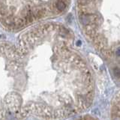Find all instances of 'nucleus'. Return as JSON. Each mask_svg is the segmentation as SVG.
<instances>
[{
  "mask_svg": "<svg viewBox=\"0 0 120 120\" xmlns=\"http://www.w3.org/2000/svg\"><path fill=\"white\" fill-rule=\"evenodd\" d=\"M19 55L22 76L20 120H62L90 107L95 94L92 74L67 42L56 45L47 59Z\"/></svg>",
  "mask_w": 120,
  "mask_h": 120,
  "instance_id": "nucleus-1",
  "label": "nucleus"
},
{
  "mask_svg": "<svg viewBox=\"0 0 120 120\" xmlns=\"http://www.w3.org/2000/svg\"><path fill=\"white\" fill-rule=\"evenodd\" d=\"M22 61L16 47L0 43V120H20Z\"/></svg>",
  "mask_w": 120,
  "mask_h": 120,
  "instance_id": "nucleus-2",
  "label": "nucleus"
},
{
  "mask_svg": "<svg viewBox=\"0 0 120 120\" xmlns=\"http://www.w3.org/2000/svg\"><path fill=\"white\" fill-rule=\"evenodd\" d=\"M111 119L120 120V92L116 97L111 107Z\"/></svg>",
  "mask_w": 120,
  "mask_h": 120,
  "instance_id": "nucleus-3",
  "label": "nucleus"
},
{
  "mask_svg": "<svg viewBox=\"0 0 120 120\" xmlns=\"http://www.w3.org/2000/svg\"><path fill=\"white\" fill-rule=\"evenodd\" d=\"M68 4L65 2V0H57L52 5V8L56 10L58 12H62L67 8Z\"/></svg>",
  "mask_w": 120,
  "mask_h": 120,
  "instance_id": "nucleus-4",
  "label": "nucleus"
},
{
  "mask_svg": "<svg viewBox=\"0 0 120 120\" xmlns=\"http://www.w3.org/2000/svg\"><path fill=\"white\" fill-rule=\"evenodd\" d=\"M77 120H96V119L91 118V117H88V116H84V117H82V118L78 119Z\"/></svg>",
  "mask_w": 120,
  "mask_h": 120,
  "instance_id": "nucleus-5",
  "label": "nucleus"
}]
</instances>
